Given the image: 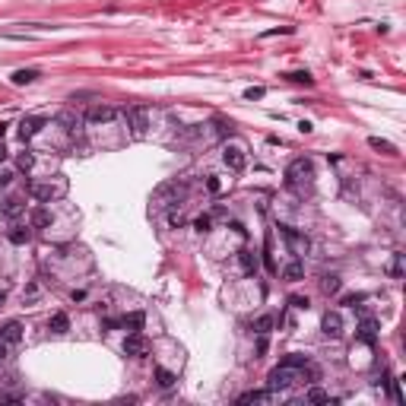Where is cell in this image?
Listing matches in <instances>:
<instances>
[{
    "label": "cell",
    "instance_id": "cell-26",
    "mask_svg": "<svg viewBox=\"0 0 406 406\" xmlns=\"http://www.w3.org/2000/svg\"><path fill=\"white\" fill-rule=\"evenodd\" d=\"M286 79H292V83H305V86H311L314 76L308 73V70H295V73H286Z\"/></svg>",
    "mask_w": 406,
    "mask_h": 406
},
{
    "label": "cell",
    "instance_id": "cell-5",
    "mask_svg": "<svg viewBox=\"0 0 406 406\" xmlns=\"http://www.w3.org/2000/svg\"><path fill=\"white\" fill-rule=\"evenodd\" d=\"M222 162L229 165L232 172H241L248 165V156H245V146H238V143H229V146L222 149Z\"/></svg>",
    "mask_w": 406,
    "mask_h": 406
},
{
    "label": "cell",
    "instance_id": "cell-7",
    "mask_svg": "<svg viewBox=\"0 0 406 406\" xmlns=\"http://www.w3.org/2000/svg\"><path fill=\"white\" fill-rule=\"evenodd\" d=\"M114 117H117V108H111V105H92L86 111V124H111Z\"/></svg>",
    "mask_w": 406,
    "mask_h": 406
},
{
    "label": "cell",
    "instance_id": "cell-6",
    "mask_svg": "<svg viewBox=\"0 0 406 406\" xmlns=\"http://www.w3.org/2000/svg\"><path fill=\"white\" fill-rule=\"evenodd\" d=\"M124 352L130 355V359H143V355L149 352V340L143 337V333H130V337L124 340Z\"/></svg>",
    "mask_w": 406,
    "mask_h": 406
},
{
    "label": "cell",
    "instance_id": "cell-25",
    "mask_svg": "<svg viewBox=\"0 0 406 406\" xmlns=\"http://www.w3.org/2000/svg\"><path fill=\"white\" fill-rule=\"evenodd\" d=\"M241 267H245V273H257V257H254V251H241Z\"/></svg>",
    "mask_w": 406,
    "mask_h": 406
},
{
    "label": "cell",
    "instance_id": "cell-10",
    "mask_svg": "<svg viewBox=\"0 0 406 406\" xmlns=\"http://www.w3.org/2000/svg\"><path fill=\"white\" fill-rule=\"evenodd\" d=\"M42 127H45V117H38V114L22 117V121H19V137H22V140H32Z\"/></svg>",
    "mask_w": 406,
    "mask_h": 406
},
{
    "label": "cell",
    "instance_id": "cell-16",
    "mask_svg": "<svg viewBox=\"0 0 406 406\" xmlns=\"http://www.w3.org/2000/svg\"><path fill=\"white\" fill-rule=\"evenodd\" d=\"M273 324H276V317H273V314H260V317L254 320V333H260V337H267V333L273 330Z\"/></svg>",
    "mask_w": 406,
    "mask_h": 406
},
{
    "label": "cell",
    "instance_id": "cell-30",
    "mask_svg": "<svg viewBox=\"0 0 406 406\" xmlns=\"http://www.w3.org/2000/svg\"><path fill=\"white\" fill-rule=\"evenodd\" d=\"M289 305H292V308H298V311H308V305H311V302H308L305 295H292V298H289Z\"/></svg>",
    "mask_w": 406,
    "mask_h": 406
},
{
    "label": "cell",
    "instance_id": "cell-33",
    "mask_svg": "<svg viewBox=\"0 0 406 406\" xmlns=\"http://www.w3.org/2000/svg\"><path fill=\"white\" fill-rule=\"evenodd\" d=\"M260 95H264V89H260V86H254V89H248V92H245V99H251V102H254V99H260Z\"/></svg>",
    "mask_w": 406,
    "mask_h": 406
},
{
    "label": "cell",
    "instance_id": "cell-32",
    "mask_svg": "<svg viewBox=\"0 0 406 406\" xmlns=\"http://www.w3.org/2000/svg\"><path fill=\"white\" fill-rule=\"evenodd\" d=\"M169 222H172V229H181V225H184V216H181V213H172Z\"/></svg>",
    "mask_w": 406,
    "mask_h": 406
},
{
    "label": "cell",
    "instance_id": "cell-34",
    "mask_svg": "<svg viewBox=\"0 0 406 406\" xmlns=\"http://www.w3.org/2000/svg\"><path fill=\"white\" fill-rule=\"evenodd\" d=\"M10 181H13V172H10V169H0V184H10Z\"/></svg>",
    "mask_w": 406,
    "mask_h": 406
},
{
    "label": "cell",
    "instance_id": "cell-3",
    "mask_svg": "<svg viewBox=\"0 0 406 406\" xmlns=\"http://www.w3.org/2000/svg\"><path fill=\"white\" fill-rule=\"evenodd\" d=\"M29 194H32L35 200H42V203H51V200H57V197L67 194V184H64V181H61V184H51V181H32V184H29Z\"/></svg>",
    "mask_w": 406,
    "mask_h": 406
},
{
    "label": "cell",
    "instance_id": "cell-31",
    "mask_svg": "<svg viewBox=\"0 0 406 406\" xmlns=\"http://www.w3.org/2000/svg\"><path fill=\"white\" fill-rule=\"evenodd\" d=\"M362 302H365V292H352V295H346V298H343V305H349V308L362 305Z\"/></svg>",
    "mask_w": 406,
    "mask_h": 406
},
{
    "label": "cell",
    "instance_id": "cell-38",
    "mask_svg": "<svg viewBox=\"0 0 406 406\" xmlns=\"http://www.w3.org/2000/svg\"><path fill=\"white\" fill-rule=\"evenodd\" d=\"M0 305H4V292H0Z\"/></svg>",
    "mask_w": 406,
    "mask_h": 406
},
{
    "label": "cell",
    "instance_id": "cell-11",
    "mask_svg": "<svg viewBox=\"0 0 406 406\" xmlns=\"http://www.w3.org/2000/svg\"><path fill=\"white\" fill-rule=\"evenodd\" d=\"M19 337H22V324H19V320H10V324H4V327H0V340H4L7 346L19 343Z\"/></svg>",
    "mask_w": 406,
    "mask_h": 406
},
{
    "label": "cell",
    "instance_id": "cell-18",
    "mask_svg": "<svg viewBox=\"0 0 406 406\" xmlns=\"http://www.w3.org/2000/svg\"><path fill=\"white\" fill-rule=\"evenodd\" d=\"M48 330L67 333V330H70V317H67V314H51V320H48Z\"/></svg>",
    "mask_w": 406,
    "mask_h": 406
},
{
    "label": "cell",
    "instance_id": "cell-22",
    "mask_svg": "<svg viewBox=\"0 0 406 406\" xmlns=\"http://www.w3.org/2000/svg\"><path fill=\"white\" fill-rule=\"evenodd\" d=\"M32 225H35V229H45V225H51V213L38 207V210L32 213Z\"/></svg>",
    "mask_w": 406,
    "mask_h": 406
},
{
    "label": "cell",
    "instance_id": "cell-15",
    "mask_svg": "<svg viewBox=\"0 0 406 406\" xmlns=\"http://www.w3.org/2000/svg\"><path fill=\"white\" fill-rule=\"evenodd\" d=\"M368 146L378 149V152H387V156H397V146L390 140H381V137H368Z\"/></svg>",
    "mask_w": 406,
    "mask_h": 406
},
{
    "label": "cell",
    "instance_id": "cell-21",
    "mask_svg": "<svg viewBox=\"0 0 406 406\" xmlns=\"http://www.w3.org/2000/svg\"><path fill=\"white\" fill-rule=\"evenodd\" d=\"M267 400H270L267 390H251V393H241V397H238V403H267Z\"/></svg>",
    "mask_w": 406,
    "mask_h": 406
},
{
    "label": "cell",
    "instance_id": "cell-4",
    "mask_svg": "<svg viewBox=\"0 0 406 406\" xmlns=\"http://www.w3.org/2000/svg\"><path fill=\"white\" fill-rule=\"evenodd\" d=\"M124 117H127V127L134 130V137H143V134H146V127H149V111H146V108L134 105V108L124 111Z\"/></svg>",
    "mask_w": 406,
    "mask_h": 406
},
{
    "label": "cell",
    "instance_id": "cell-9",
    "mask_svg": "<svg viewBox=\"0 0 406 406\" xmlns=\"http://www.w3.org/2000/svg\"><path fill=\"white\" fill-rule=\"evenodd\" d=\"M320 330H324V337L340 340V337H343V317H340L337 311H327L324 320H320Z\"/></svg>",
    "mask_w": 406,
    "mask_h": 406
},
{
    "label": "cell",
    "instance_id": "cell-35",
    "mask_svg": "<svg viewBox=\"0 0 406 406\" xmlns=\"http://www.w3.org/2000/svg\"><path fill=\"white\" fill-rule=\"evenodd\" d=\"M207 187L213 190V194H219V181H216V178H210V181H207Z\"/></svg>",
    "mask_w": 406,
    "mask_h": 406
},
{
    "label": "cell",
    "instance_id": "cell-28",
    "mask_svg": "<svg viewBox=\"0 0 406 406\" xmlns=\"http://www.w3.org/2000/svg\"><path fill=\"white\" fill-rule=\"evenodd\" d=\"M156 381H159V387L169 390V387L175 384V375H172V372H165V368H159V372H156Z\"/></svg>",
    "mask_w": 406,
    "mask_h": 406
},
{
    "label": "cell",
    "instance_id": "cell-2",
    "mask_svg": "<svg viewBox=\"0 0 406 406\" xmlns=\"http://www.w3.org/2000/svg\"><path fill=\"white\" fill-rule=\"evenodd\" d=\"M286 181H289V187H308L314 181V162L311 159H295L289 169H286Z\"/></svg>",
    "mask_w": 406,
    "mask_h": 406
},
{
    "label": "cell",
    "instance_id": "cell-12",
    "mask_svg": "<svg viewBox=\"0 0 406 406\" xmlns=\"http://www.w3.org/2000/svg\"><path fill=\"white\" fill-rule=\"evenodd\" d=\"M359 340L368 343V346H375V340H378V320H372V317L362 320V324H359Z\"/></svg>",
    "mask_w": 406,
    "mask_h": 406
},
{
    "label": "cell",
    "instance_id": "cell-23",
    "mask_svg": "<svg viewBox=\"0 0 406 406\" xmlns=\"http://www.w3.org/2000/svg\"><path fill=\"white\" fill-rule=\"evenodd\" d=\"M7 238H10L13 245H26L29 238H32V232H29V229H19V225H16V229H10V235H7Z\"/></svg>",
    "mask_w": 406,
    "mask_h": 406
},
{
    "label": "cell",
    "instance_id": "cell-24",
    "mask_svg": "<svg viewBox=\"0 0 406 406\" xmlns=\"http://www.w3.org/2000/svg\"><path fill=\"white\" fill-rule=\"evenodd\" d=\"M305 400H308V403H330V393L320 390V387H311V390L305 393Z\"/></svg>",
    "mask_w": 406,
    "mask_h": 406
},
{
    "label": "cell",
    "instance_id": "cell-29",
    "mask_svg": "<svg viewBox=\"0 0 406 406\" xmlns=\"http://www.w3.org/2000/svg\"><path fill=\"white\" fill-rule=\"evenodd\" d=\"M210 225H213V219H210V216H197V219H194V229H197L200 235H207V232H210Z\"/></svg>",
    "mask_w": 406,
    "mask_h": 406
},
{
    "label": "cell",
    "instance_id": "cell-13",
    "mask_svg": "<svg viewBox=\"0 0 406 406\" xmlns=\"http://www.w3.org/2000/svg\"><path fill=\"white\" fill-rule=\"evenodd\" d=\"M22 210H26V203H22L19 197H7L4 203H0V213H4L7 219H16V216H19Z\"/></svg>",
    "mask_w": 406,
    "mask_h": 406
},
{
    "label": "cell",
    "instance_id": "cell-27",
    "mask_svg": "<svg viewBox=\"0 0 406 406\" xmlns=\"http://www.w3.org/2000/svg\"><path fill=\"white\" fill-rule=\"evenodd\" d=\"M32 165H35V156H32V152H19V159H16V169H19V172H29Z\"/></svg>",
    "mask_w": 406,
    "mask_h": 406
},
{
    "label": "cell",
    "instance_id": "cell-20",
    "mask_svg": "<svg viewBox=\"0 0 406 406\" xmlns=\"http://www.w3.org/2000/svg\"><path fill=\"white\" fill-rule=\"evenodd\" d=\"M35 79H38V70H16L13 73L16 86H29V83H35Z\"/></svg>",
    "mask_w": 406,
    "mask_h": 406
},
{
    "label": "cell",
    "instance_id": "cell-17",
    "mask_svg": "<svg viewBox=\"0 0 406 406\" xmlns=\"http://www.w3.org/2000/svg\"><path fill=\"white\" fill-rule=\"evenodd\" d=\"M340 289H343L340 276H324V279H320V292H324V295H337Z\"/></svg>",
    "mask_w": 406,
    "mask_h": 406
},
{
    "label": "cell",
    "instance_id": "cell-1",
    "mask_svg": "<svg viewBox=\"0 0 406 406\" xmlns=\"http://www.w3.org/2000/svg\"><path fill=\"white\" fill-rule=\"evenodd\" d=\"M305 372H308V365L279 362V365L267 375V387H270V390H289V387L298 384V381H305Z\"/></svg>",
    "mask_w": 406,
    "mask_h": 406
},
{
    "label": "cell",
    "instance_id": "cell-14",
    "mask_svg": "<svg viewBox=\"0 0 406 406\" xmlns=\"http://www.w3.org/2000/svg\"><path fill=\"white\" fill-rule=\"evenodd\" d=\"M143 324H146V314H143V311H130V314L121 320V327H124V330H130V333H140V330H143Z\"/></svg>",
    "mask_w": 406,
    "mask_h": 406
},
{
    "label": "cell",
    "instance_id": "cell-36",
    "mask_svg": "<svg viewBox=\"0 0 406 406\" xmlns=\"http://www.w3.org/2000/svg\"><path fill=\"white\" fill-rule=\"evenodd\" d=\"M298 130H302V134H311L314 127H311V121H302V124H298Z\"/></svg>",
    "mask_w": 406,
    "mask_h": 406
},
{
    "label": "cell",
    "instance_id": "cell-37",
    "mask_svg": "<svg viewBox=\"0 0 406 406\" xmlns=\"http://www.w3.org/2000/svg\"><path fill=\"white\" fill-rule=\"evenodd\" d=\"M7 156H10V152H7V146H4V143H0V162H4Z\"/></svg>",
    "mask_w": 406,
    "mask_h": 406
},
{
    "label": "cell",
    "instance_id": "cell-19",
    "mask_svg": "<svg viewBox=\"0 0 406 406\" xmlns=\"http://www.w3.org/2000/svg\"><path fill=\"white\" fill-rule=\"evenodd\" d=\"M282 276L289 279V282H298V279L305 276V267H302V260H292V264H289V267L282 270Z\"/></svg>",
    "mask_w": 406,
    "mask_h": 406
},
{
    "label": "cell",
    "instance_id": "cell-8",
    "mask_svg": "<svg viewBox=\"0 0 406 406\" xmlns=\"http://www.w3.org/2000/svg\"><path fill=\"white\" fill-rule=\"evenodd\" d=\"M279 232H282V238H286V241H289V248H292V254H295V257H302L305 251H308V238H305L302 232L289 229V225H279Z\"/></svg>",
    "mask_w": 406,
    "mask_h": 406
}]
</instances>
